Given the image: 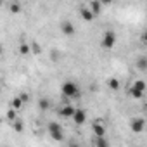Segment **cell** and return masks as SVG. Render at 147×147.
Segmentation results:
<instances>
[{"instance_id": "4", "label": "cell", "mask_w": 147, "mask_h": 147, "mask_svg": "<svg viewBox=\"0 0 147 147\" xmlns=\"http://www.w3.org/2000/svg\"><path fill=\"white\" fill-rule=\"evenodd\" d=\"M130 128H131L133 133H142L144 128H145V121H144V118H131V121H130Z\"/></svg>"}, {"instance_id": "18", "label": "cell", "mask_w": 147, "mask_h": 147, "mask_svg": "<svg viewBox=\"0 0 147 147\" xmlns=\"http://www.w3.org/2000/svg\"><path fill=\"white\" fill-rule=\"evenodd\" d=\"M5 118H7V119H11V121H14V119H16V118H18V111H16V109H12V107H11V109H9V111H7V114H5Z\"/></svg>"}, {"instance_id": "5", "label": "cell", "mask_w": 147, "mask_h": 147, "mask_svg": "<svg viewBox=\"0 0 147 147\" xmlns=\"http://www.w3.org/2000/svg\"><path fill=\"white\" fill-rule=\"evenodd\" d=\"M73 121H75L76 125H83L87 121V113L83 109H75V113H73Z\"/></svg>"}, {"instance_id": "26", "label": "cell", "mask_w": 147, "mask_h": 147, "mask_svg": "<svg viewBox=\"0 0 147 147\" xmlns=\"http://www.w3.org/2000/svg\"><path fill=\"white\" fill-rule=\"evenodd\" d=\"M0 7H2V0H0Z\"/></svg>"}, {"instance_id": "16", "label": "cell", "mask_w": 147, "mask_h": 147, "mask_svg": "<svg viewBox=\"0 0 147 147\" xmlns=\"http://www.w3.org/2000/svg\"><path fill=\"white\" fill-rule=\"evenodd\" d=\"M109 88L111 90H119V80L118 78H109Z\"/></svg>"}, {"instance_id": "21", "label": "cell", "mask_w": 147, "mask_h": 147, "mask_svg": "<svg viewBox=\"0 0 147 147\" xmlns=\"http://www.w3.org/2000/svg\"><path fill=\"white\" fill-rule=\"evenodd\" d=\"M30 49H31L33 54H42V45H40V43H33Z\"/></svg>"}, {"instance_id": "11", "label": "cell", "mask_w": 147, "mask_h": 147, "mask_svg": "<svg viewBox=\"0 0 147 147\" xmlns=\"http://www.w3.org/2000/svg\"><path fill=\"white\" fill-rule=\"evenodd\" d=\"M23 106H24V102H23L19 97H14V99H12V102H11V107H12V109H16V111L23 109Z\"/></svg>"}, {"instance_id": "7", "label": "cell", "mask_w": 147, "mask_h": 147, "mask_svg": "<svg viewBox=\"0 0 147 147\" xmlns=\"http://www.w3.org/2000/svg\"><path fill=\"white\" fill-rule=\"evenodd\" d=\"M92 130H94V133H95L97 137H106V126L100 123V118H97V119H95V123H94Z\"/></svg>"}, {"instance_id": "6", "label": "cell", "mask_w": 147, "mask_h": 147, "mask_svg": "<svg viewBox=\"0 0 147 147\" xmlns=\"http://www.w3.org/2000/svg\"><path fill=\"white\" fill-rule=\"evenodd\" d=\"M61 31L64 33V36H73L75 35V26L71 21H62L61 23Z\"/></svg>"}, {"instance_id": "2", "label": "cell", "mask_w": 147, "mask_h": 147, "mask_svg": "<svg viewBox=\"0 0 147 147\" xmlns=\"http://www.w3.org/2000/svg\"><path fill=\"white\" fill-rule=\"evenodd\" d=\"M49 133H50V137L55 140V142H62L64 140V131H62V126L59 125V123H55V121H52V123H49Z\"/></svg>"}, {"instance_id": "17", "label": "cell", "mask_w": 147, "mask_h": 147, "mask_svg": "<svg viewBox=\"0 0 147 147\" xmlns=\"http://www.w3.org/2000/svg\"><path fill=\"white\" fill-rule=\"evenodd\" d=\"M30 52H31V49H30L28 43H21V45H19V54H21V55H26V54H30Z\"/></svg>"}, {"instance_id": "27", "label": "cell", "mask_w": 147, "mask_h": 147, "mask_svg": "<svg viewBox=\"0 0 147 147\" xmlns=\"http://www.w3.org/2000/svg\"><path fill=\"white\" fill-rule=\"evenodd\" d=\"M0 123H2V118H0Z\"/></svg>"}, {"instance_id": "25", "label": "cell", "mask_w": 147, "mask_h": 147, "mask_svg": "<svg viewBox=\"0 0 147 147\" xmlns=\"http://www.w3.org/2000/svg\"><path fill=\"white\" fill-rule=\"evenodd\" d=\"M2 52H4V47H2V45H0V55H2Z\"/></svg>"}, {"instance_id": "13", "label": "cell", "mask_w": 147, "mask_h": 147, "mask_svg": "<svg viewBox=\"0 0 147 147\" xmlns=\"http://www.w3.org/2000/svg\"><path fill=\"white\" fill-rule=\"evenodd\" d=\"M130 95H131L133 99H142V97H144V92L138 90L137 87H131V88H130Z\"/></svg>"}, {"instance_id": "20", "label": "cell", "mask_w": 147, "mask_h": 147, "mask_svg": "<svg viewBox=\"0 0 147 147\" xmlns=\"http://www.w3.org/2000/svg\"><path fill=\"white\" fill-rule=\"evenodd\" d=\"M97 145H99V147H107L109 142L106 140V137H97Z\"/></svg>"}, {"instance_id": "14", "label": "cell", "mask_w": 147, "mask_h": 147, "mask_svg": "<svg viewBox=\"0 0 147 147\" xmlns=\"http://www.w3.org/2000/svg\"><path fill=\"white\" fill-rule=\"evenodd\" d=\"M14 130L18 131V133H23V130H24V123H23V119H14Z\"/></svg>"}, {"instance_id": "23", "label": "cell", "mask_w": 147, "mask_h": 147, "mask_svg": "<svg viewBox=\"0 0 147 147\" xmlns=\"http://www.w3.org/2000/svg\"><path fill=\"white\" fill-rule=\"evenodd\" d=\"M19 99L26 104V102H28V99H30V95H28V94H21V95H19Z\"/></svg>"}, {"instance_id": "24", "label": "cell", "mask_w": 147, "mask_h": 147, "mask_svg": "<svg viewBox=\"0 0 147 147\" xmlns=\"http://www.w3.org/2000/svg\"><path fill=\"white\" fill-rule=\"evenodd\" d=\"M99 2H100V4H102V5H109V4H111V2H113V0H99Z\"/></svg>"}, {"instance_id": "1", "label": "cell", "mask_w": 147, "mask_h": 147, "mask_svg": "<svg viewBox=\"0 0 147 147\" xmlns=\"http://www.w3.org/2000/svg\"><path fill=\"white\" fill-rule=\"evenodd\" d=\"M61 90H62V95L67 97V99H80V95H82L80 87H78L76 83H73V82H66V83H62Z\"/></svg>"}, {"instance_id": "19", "label": "cell", "mask_w": 147, "mask_h": 147, "mask_svg": "<svg viewBox=\"0 0 147 147\" xmlns=\"http://www.w3.org/2000/svg\"><path fill=\"white\" fill-rule=\"evenodd\" d=\"M9 9H11V12H12V14H19V12H21V5H19L18 2L11 4V7H9Z\"/></svg>"}, {"instance_id": "12", "label": "cell", "mask_w": 147, "mask_h": 147, "mask_svg": "<svg viewBox=\"0 0 147 147\" xmlns=\"http://www.w3.org/2000/svg\"><path fill=\"white\" fill-rule=\"evenodd\" d=\"M50 106H52V104H50V100H49V99H45V97L38 100V107H40L42 111H47V109H50Z\"/></svg>"}, {"instance_id": "22", "label": "cell", "mask_w": 147, "mask_h": 147, "mask_svg": "<svg viewBox=\"0 0 147 147\" xmlns=\"http://www.w3.org/2000/svg\"><path fill=\"white\" fill-rule=\"evenodd\" d=\"M133 87H137L138 90L145 92V82H144V80H138V82H135V83H133Z\"/></svg>"}, {"instance_id": "9", "label": "cell", "mask_w": 147, "mask_h": 147, "mask_svg": "<svg viewBox=\"0 0 147 147\" xmlns=\"http://www.w3.org/2000/svg\"><path fill=\"white\" fill-rule=\"evenodd\" d=\"M88 9L97 16V14H100V11H102V4L99 2V0H92L90 2V5H88Z\"/></svg>"}, {"instance_id": "15", "label": "cell", "mask_w": 147, "mask_h": 147, "mask_svg": "<svg viewBox=\"0 0 147 147\" xmlns=\"http://www.w3.org/2000/svg\"><path fill=\"white\" fill-rule=\"evenodd\" d=\"M137 67H138L140 71H145V69H147V59H145V57H140V59L137 61Z\"/></svg>"}, {"instance_id": "8", "label": "cell", "mask_w": 147, "mask_h": 147, "mask_svg": "<svg viewBox=\"0 0 147 147\" xmlns=\"http://www.w3.org/2000/svg\"><path fill=\"white\" fill-rule=\"evenodd\" d=\"M80 16H82L83 21H92V19L95 18V14H94L88 7H82V9H80Z\"/></svg>"}, {"instance_id": "10", "label": "cell", "mask_w": 147, "mask_h": 147, "mask_svg": "<svg viewBox=\"0 0 147 147\" xmlns=\"http://www.w3.org/2000/svg\"><path fill=\"white\" fill-rule=\"evenodd\" d=\"M73 113H75V107H73V106H64V107L59 109V114L64 116V118H71Z\"/></svg>"}, {"instance_id": "3", "label": "cell", "mask_w": 147, "mask_h": 147, "mask_svg": "<svg viewBox=\"0 0 147 147\" xmlns=\"http://www.w3.org/2000/svg\"><path fill=\"white\" fill-rule=\"evenodd\" d=\"M102 47L104 49H113L114 47V43H116V33L113 31V30H107V31H104V35H102Z\"/></svg>"}]
</instances>
